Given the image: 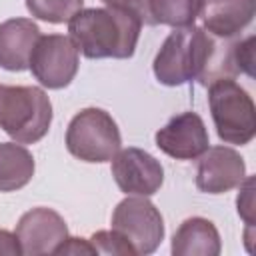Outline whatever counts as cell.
Segmentation results:
<instances>
[{"mask_svg": "<svg viewBox=\"0 0 256 256\" xmlns=\"http://www.w3.org/2000/svg\"><path fill=\"white\" fill-rule=\"evenodd\" d=\"M112 230H116L134 248L136 254H152L164 240V220L160 210L146 196H128L112 212Z\"/></svg>", "mask_w": 256, "mask_h": 256, "instance_id": "6", "label": "cell"}, {"mask_svg": "<svg viewBox=\"0 0 256 256\" xmlns=\"http://www.w3.org/2000/svg\"><path fill=\"white\" fill-rule=\"evenodd\" d=\"M0 254H6V256L22 254L16 234H12L8 230H0Z\"/></svg>", "mask_w": 256, "mask_h": 256, "instance_id": "21", "label": "cell"}, {"mask_svg": "<svg viewBox=\"0 0 256 256\" xmlns=\"http://www.w3.org/2000/svg\"><path fill=\"white\" fill-rule=\"evenodd\" d=\"M142 20L126 8H82L68 20V32L78 50L90 58H132L140 38Z\"/></svg>", "mask_w": 256, "mask_h": 256, "instance_id": "2", "label": "cell"}, {"mask_svg": "<svg viewBox=\"0 0 256 256\" xmlns=\"http://www.w3.org/2000/svg\"><path fill=\"white\" fill-rule=\"evenodd\" d=\"M54 254H96L94 246L90 240H84V238H66L56 250Z\"/></svg>", "mask_w": 256, "mask_h": 256, "instance_id": "20", "label": "cell"}, {"mask_svg": "<svg viewBox=\"0 0 256 256\" xmlns=\"http://www.w3.org/2000/svg\"><path fill=\"white\" fill-rule=\"evenodd\" d=\"M156 146L176 160H196L210 144L204 120L196 112H182L160 128L154 136Z\"/></svg>", "mask_w": 256, "mask_h": 256, "instance_id": "10", "label": "cell"}, {"mask_svg": "<svg viewBox=\"0 0 256 256\" xmlns=\"http://www.w3.org/2000/svg\"><path fill=\"white\" fill-rule=\"evenodd\" d=\"M170 250L174 256H218L222 242L216 226L210 220L192 216L174 232Z\"/></svg>", "mask_w": 256, "mask_h": 256, "instance_id": "14", "label": "cell"}, {"mask_svg": "<svg viewBox=\"0 0 256 256\" xmlns=\"http://www.w3.org/2000/svg\"><path fill=\"white\" fill-rule=\"evenodd\" d=\"M202 0H146L144 24H166L184 28L194 24L200 14Z\"/></svg>", "mask_w": 256, "mask_h": 256, "instance_id": "16", "label": "cell"}, {"mask_svg": "<svg viewBox=\"0 0 256 256\" xmlns=\"http://www.w3.org/2000/svg\"><path fill=\"white\" fill-rule=\"evenodd\" d=\"M110 162H112V176L124 194L152 196L160 190L164 182L162 164L146 150L132 146L122 148L114 154Z\"/></svg>", "mask_w": 256, "mask_h": 256, "instance_id": "8", "label": "cell"}, {"mask_svg": "<svg viewBox=\"0 0 256 256\" xmlns=\"http://www.w3.org/2000/svg\"><path fill=\"white\" fill-rule=\"evenodd\" d=\"M14 234L26 256L54 254V250L68 238V226L58 212L40 206L20 216Z\"/></svg>", "mask_w": 256, "mask_h": 256, "instance_id": "9", "label": "cell"}, {"mask_svg": "<svg viewBox=\"0 0 256 256\" xmlns=\"http://www.w3.org/2000/svg\"><path fill=\"white\" fill-rule=\"evenodd\" d=\"M40 28L30 18H10L0 24V68L22 72L28 68Z\"/></svg>", "mask_w": 256, "mask_h": 256, "instance_id": "13", "label": "cell"}, {"mask_svg": "<svg viewBox=\"0 0 256 256\" xmlns=\"http://www.w3.org/2000/svg\"><path fill=\"white\" fill-rule=\"evenodd\" d=\"M78 66L80 50L74 40L64 34L40 36L28 62L32 76L50 90L66 88L74 80Z\"/></svg>", "mask_w": 256, "mask_h": 256, "instance_id": "7", "label": "cell"}, {"mask_svg": "<svg viewBox=\"0 0 256 256\" xmlns=\"http://www.w3.org/2000/svg\"><path fill=\"white\" fill-rule=\"evenodd\" d=\"M34 176V158L18 142H0V192L24 188Z\"/></svg>", "mask_w": 256, "mask_h": 256, "instance_id": "15", "label": "cell"}, {"mask_svg": "<svg viewBox=\"0 0 256 256\" xmlns=\"http://www.w3.org/2000/svg\"><path fill=\"white\" fill-rule=\"evenodd\" d=\"M122 138L114 118L102 108H84L68 124L66 148L84 162H108L120 150Z\"/></svg>", "mask_w": 256, "mask_h": 256, "instance_id": "5", "label": "cell"}, {"mask_svg": "<svg viewBox=\"0 0 256 256\" xmlns=\"http://www.w3.org/2000/svg\"><path fill=\"white\" fill-rule=\"evenodd\" d=\"M256 14V0H202L200 14L204 30L216 38L238 36Z\"/></svg>", "mask_w": 256, "mask_h": 256, "instance_id": "12", "label": "cell"}, {"mask_svg": "<svg viewBox=\"0 0 256 256\" xmlns=\"http://www.w3.org/2000/svg\"><path fill=\"white\" fill-rule=\"evenodd\" d=\"M104 4L108 6H114V8H126V10H134L142 24H144V10H146V0H102Z\"/></svg>", "mask_w": 256, "mask_h": 256, "instance_id": "22", "label": "cell"}, {"mask_svg": "<svg viewBox=\"0 0 256 256\" xmlns=\"http://www.w3.org/2000/svg\"><path fill=\"white\" fill-rule=\"evenodd\" d=\"M96 254H116V256H136L134 248L116 230H98L90 238Z\"/></svg>", "mask_w": 256, "mask_h": 256, "instance_id": "18", "label": "cell"}, {"mask_svg": "<svg viewBox=\"0 0 256 256\" xmlns=\"http://www.w3.org/2000/svg\"><path fill=\"white\" fill-rule=\"evenodd\" d=\"M246 178L244 158L228 146H208L200 156L196 170V186L206 194H224L238 188Z\"/></svg>", "mask_w": 256, "mask_h": 256, "instance_id": "11", "label": "cell"}, {"mask_svg": "<svg viewBox=\"0 0 256 256\" xmlns=\"http://www.w3.org/2000/svg\"><path fill=\"white\" fill-rule=\"evenodd\" d=\"M210 114L218 138L226 144H248L256 134V106L252 96L234 78H216L208 84Z\"/></svg>", "mask_w": 256, "mask_h": 256, "instance_id": "4", "label": "cell"}, {"mask_svg": "<svg viewBox=\"0 0 256 256\" xmlns=\"http://www.w3.org/2000/svg\"><path fill=\"white\" fill-rule=\"evenodd\" d=\"M82 4L84 0H26L28 12L50 24L68 22L78 10H82Z\"/></svg>", "mask_w": 256, "mask_h": 256, "instance_id": "17", "label": "cell"}, {"mask_svg": "<svg viewBox=\"0 0 256 256\" xmlns=\"http://www.w3.org/2000/svg\"><path fill=\"white\" fill-rule=\"evenodd\" d=\"M236 206H238V214L240 218L246 222L248 228L254 226V178L246 176L240 184V194L236 198Z\"/></svg>", "mask_w": 256, "mask_h": 256, "instance_id": "19", "label": "cell"}, {"mask_svg": "<svg viewBox=\"0 0 256 256\" xmlns=\"http://www.w3.org/2000/svg\"><path fill=\"white\" fill-rule=\"evenodd\" d=\"M200 26L174 28L160 46L152 70L160 84L182 86L200 82L208 86L216 78H232L238 70L236 42H222Z\"/></svg>", "mask_w": 256, "mask_h": 256, "instance_id": "1", "label": "cell"}, {"mask_svg": "<svg viewBox=\"0 0 256 256\" xmlns=\"http://www.w3.org/2000/svg\"><path fill=\"white\" fill-rule=\"evenodd\" d=\"M52 124V104L38 86L0 84V128L18 144L42 140Z\"/></svg>", "mask_w": 256, "mask_h": 256, "instance_id": "3", "label": "cell"}]
</instances>
